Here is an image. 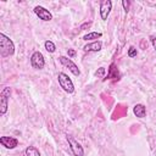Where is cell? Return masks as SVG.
I'll use <instances>...</instances> for the list:
<instances>
[{
	"label": "cell",
	"mask_w": 156,
	"mask_h": 156,
	"mask_svg": "<svg viewBox=\"0 0 156 156\" xmlns=\"http://www.w3.org/2000/svg\"><path fill=\"white\" fill-rule=\"evenodd\" d=\"M58 60H60V62L65 66V67H67L74 76H79L80 74V71H79V68H78V66L71 60V58H68V57H66V56H60L58 57Z\"/></svg>",
	"instance_id": "obj_5"
},
{
	"label": "cell",
	"mask_w": 156,
	"mask_h": 156,
	"mask_svg": "<svg viewBox=\"0 0 156 156\" xmlns=\"http://www.w3.org/2000/svg\"><path fill=\"white\" fill-rule=\"evenodd\" d=\"M30 65L33 68L35 69H41L44 68L45 66V60H44V56L40 51H34L30 56Z\"/></svg>",
	"instance_id": "obj_4"
},
{
	"label": "cell",
	"mask_w": 156,
	"mask_h": 156,
	"mask_svg": "<svg viewBox=\"0 0 156 156\" xmlns=\"http://www.w3.org/2000/svg\"><path fill=\"white\" fill-rule=\"evenodd\" d=\"M102 48V43L100 40H96V41H93V43H89L84 46V50L85 51H100Z\"/></svg>",
	"instance_id": "obj_13"
},
{
	"label": "cell",
	"mask_w": 156,
	"mask_h": 156,
	"mask_svg": "<svg viewBox=\"0 0 156 156\" xmlns=\"http://www.w3.org/2000/svg\"><path fill=\"white\" fill-rule=\"evenodd\" d=\"M67 141L69 144V147L72 150V154L74 156H84V150L82 147V145L72 136H67Z\"/></svg>",
	"instance_id": "obj_6"
},
{
	"label": "cell",
	"mask_w": 156,
	"mask_h": 156,
	"mask_svg": "<svg viewBox=\"0 0 156 156\" xmlns=\"http://www.w3.org/2000/svg\"><path fill=\"white\" fill-rule=\"evenodd\" d=\"M34 13L43 21H51L52 20V15L50 13L49 10H46L43 6H35L34 7Z\"/></svg>",
	"instance_id": "obj_8"
},
{
	"label": "cell",
	"mask_w": 156,
	"mask_h": 156,
	"mask_svg": "<svg viewBox=\"0 0 156 156\" xmlns=\"http://www.w3.org/2000/svg\"><path fill=\"white\" fill-rule=\"evenodd\" d=\"M10 95H11V88L10 87L4 88V90L0 94V115L1 116H4L7 111V107H9L7 101H9Z\"/></svg>",
	"instance_id": "obj_3"
},
{
	"label": "cell",
	"mask_w": 156,
	"mask_h": 156,
	"mask_svg": "<svg viewBox=\"0 0 156 156\" xmlns=\"http://www.w3.org/2000/svg\"><path fill=\"white\" fill-rule=\"evenodd\" d=\"M0 144L5 146L6 149H15L18 145V140L12 136H1L0 138Z\"/></svg>",
	"instance_id": "obj_9"
},
{
	"label": "cell",
	"mask_w": 156,
	"mask_h": 156,
	"mask_svg": "<svg viewBox=\"0 0 156 156\" xmlns=\"http://www.w3.org/2000/svg\"><path fill=\"white\" fill-rule=\"evenodd\" d=\"M127 113V107L123 105H117V107L115 108L113 113H112V119H118L121 117H123Z\"/></svg>",
	"instance_id": "obj_12"
},
{
	"label": "cell",
	"mask_w": 156,
	"mask_h": 156,
	"mask_svg": "<svg viewBox=\"0 0 156 156\" xmlns=\"http://www.w3.org/2000/svg\"><path fill=\"white\" fill-rule=\"evenodd\" d=\"M145 45H146V46H147V44H146V43H145V40H141V43H140V46H141V48H143V49H145Z\"/></svg>",
	"instance_id": "obj_23"
},
{
	"label": "cell",
	"mask_w": 156,
	"mask_h": 156,
	"mask_svg": "<svg viewBox=\"0 0 156 156\" xmlns=\"http://www.w3.org/2000/svg\"><path fill=\"white\" fill-rule=\"evenodd\" d=\"M133 112L136 117L139 118H144L146 116V107L143 105V104H136L134 107H133Z\"/></svg>",
	"instance_id": "obj_11"
},
{
	"label": "cell",
	"mask_w": 156,
	"mask_h": 156,
	"mask_svg": "<svg viewBox=\"0 0 156 156\" xmlns=\"http://www.w3.org/2000/svg\"><path fill=\"white\" fill-rule=\"evenodd\" d=\"M122 6H123L124 11L128 12L129 11V7H130V1L129 0H122Z\"/></svg>",
	"instance_id": "obj_18"
},
{
	"label": "cell",
	"mask_w": 156,
	"mask_h": 156,
	"mask_svg": "<svg viewBox=\"0 0 156 156\" xmlns=\"http://www.w3.org/2000/svg\"><path fill=\"white\" fill-rule=\"evenodd\" d=\"M101 33L100 32H91V33H88V34H85L84 37H83V39L84 40H94V39H99V38H101Z\"/></svg>",
	"instance_id": "obj_14"
},
{
	"label": "cell",
	"mask_w": 156,
	"mask_h": 156,
	"mask_svg": "<svg viewBox=\"0 0 156 156\" xmlns=\"http://www.w3.org/2000/svg\"><path fill=\"white\" fill-rule=\"evenodd\" d=\"M136 54H138V51H136V49H135L134 46H130V48L128 49V56H129V57H135Z\"/></svg>",
	"instance_id": "obj_17"
},
{
	"label": "cell",
	"mask_w": 156,
	"mask_h": 156,
	"mask_svg": "<svg viewBox=\"0 0 156 156\" xmlns=\"http://www.w3.org/2000/svg\"><path fill=\"white\" fill-rule=\"evenodd\" d=\"M57 79H58V84H60V87H61L66 93L71 94V93H73V91H74L73 82L71 80V78H69L66 73L60 72V73H58V76H57Z\"/></svg>",
	"instance_id": "obj_2"
},
{
	"label": "cell",
	"mask_w": 156,
	"mask_h": 156,
	"mask_svg": "<svg viewBox=\"0 0 156 156\" xmlns=\"http://www.w3.org/2000/svg\"><path fill=\"white\" fill-rule=\"evenodd\" d=\"M150 40H151V43H152L154 49L156 50V37H155V35H151V37H150Z\"/></svg>",
	"instance_id": "obj_21"
},
{
	"label": "cell",
	"mask_w": 156,
	"mask_h": 156,
	"mask_svg": "<svg viewBox=\"0 0 156 156\" xmlns=\"http://www.w3.org/2000/svg\"><path fill=\"white\" fill-rule=\"evenodd\" d=\"M67 54H68L69 57H73V56L76 55V51H74L73 49H68V50H67Z\"/></svg>",
	"instance_id": "obj_22"
},
{
	"label": "cell",
	"mask_w": 156,
	"mask_h": 156,
	"mask_svg": "<svg viewBox=\"0 0 156 156\" xmlns=\"http://www.w3.org/2000/svg\"><path fill=\"white\" fill-rule=\"evenodd\" d=\"M91 27V22H85V23H83L79 28H80V30H85V29H88V28H90Z\"/></svg>",
	"instance_id": "obj_20"
},
{
	"label": "cell",
	"mask_w": 156,
	"mask_h": 156,
	"mask_svg": "<svg viewBox=\"0 0 156 156\" xmlns=\"http://www.w3.org/2000/svg\"><path fill=\"white\" fill-rule=\"evenodd\" d=\"M15 54V44L13 41L6 37L4 33H0V55L1 57H7Z\"/></svg>",
	"instance_id": "obj_1"
},
{
	"label": "cell",
	"mask_w": 156,
	"mask_h": 156,
	"mask_svg": "<svg viewBox=\"0 0 156 156\" xmlns=\"http://www.w3.org/2000/svg\"><path fill=\"white\" fill-rule=\"evenodd\" d=\"M111 9H112V1L111 0H104L100 2V16H101V20L106 21L110 12H111Z\"/></svg>",
	"instance_id": "obj_7"
},
{
	"label": "cell",
	"mask_w": 156,
	"mask_h": 156,
	"mask_svg": "<svg viewBox=\"0 0 156 156\" xmlns=\"http://www.w3.org/2000/svg\"><path fill=\"white\" fill-rule=\"evenodd\" d=\"M44 45H45V49H46V51H49V52H55V50H56V46H55V44H54L51 40H46V41L44 43Z\"/></svg>",
	"instance_id": "obj_16"
},
{
	"label": "cell",
	"mask_w": 156,
	"mask_h": 156,
	"mask_svg": "<svg viewBox=\"0 0 156 156\" xmlns=\"http://www.w3.org/2000/svg\"><path fill=\"white\" fill-rule=\"evenodd\" d=\"M106 79H115V80H118L119 79V72H118V69L116 67V63H111L110 65L107 76L104 78V80H106Z\"/></svg>",
	"instance_id": "obj_10"
},
{
	"label": "cell",
	"mask_w": 156,
	"mask_h": 156,
	"mask_svg": "<svg viewBox=\"0 0 156 156\" xmlns=\"http://www.w3.org/2000/svg\"><path fill=\"white\" fill-rule=\"evenodd\" d=\"M105 73H106V69H105L104 67H100V68H98V71L95 72V76H96V77H104Z\"/></svg>",
	"instance_id": "obj_19"
},
{
	"label": "cell",
	"mask_w": 156,
	"mask_h": 156,
	"mask_svg": "<svg viewBox=\"0 0 156 156\" xmlns=\"http://www.w3.org/2000/svg\"><path fill=\"white\" fill-rule=\"evenodd\" d=\"M26 156H40V152L34 146H28L26 149Z\"/></svg>",
	"instance_id": "obj_15"
}]
</instances>
